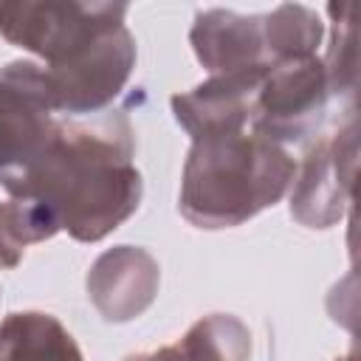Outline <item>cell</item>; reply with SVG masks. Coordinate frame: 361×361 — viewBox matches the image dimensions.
<instances>
[{
    "instance_id": "4",
    "label": "cell",
    "mask_w": 361,
    "mask_h": 361,
    "mask_svg": "<svg viewBox=\"0 0 361 361\" xmlns=\"http://www.w3.org/2000/svg\"><path fill=\"white\" fill-rule=\"evenodd\" d=\"M135 68V37L127 25L102 34L65 62L42 65L45 96L54 113L87 118L113 104Z\"/></svg>"
},
{
    "instance_id": "9",
    "label": "cell",
    "mask_w": 361,
    "mask_h": 361,
    "mask_svg": "<svg viewBox=\"0 0 361 361\" xmlns=\"http://www.w3.org/2000/svg\"><path fill=\"white\" fill-rule=\"evenodd\" d=\"M161 288L158 259L138 245H116L87 271V299L110 324H124L149 310Z\"/></svg>"
},
{
    "instance_id": "17",
    "label": "cell",
    "mask_w": 361,
    "mask_h": 361,
    "mask_svg": "<svg viewBox=\"0 0 361 361\" xmlns=\"http://www.w3.org/2000/svg\"><path fill=\"white\" fill-rule=\"evenodd\" d=\"M338 361H350V358H338Z\"/></svg>"
},
{
    "instance_id": "1",
    "label": "cell",
    "mask_w": 361,
    "mask_h": 361,
    "mask_svg": "<svg viewBox=\"0 0 361 361\" xmlns=\"http://www.w3.org/2000/svg\"><path fill=\"white\" fill-rule=\"evenodd\" d=\"M135 130L124 110L59 118L51 144L25 169L0 178L11 197L45 203L79 243H99L141 203Z\"/></svg>"
},
{
    "instance_id": "15",
    "label": "cell",
    "mask_w": 361,
    "mask_h": 361,
    "mask_svg": "<svg viewBox=\"0 0 361 361\" xmlns=\"http://www.w3.org/2000/svg\"><path fill=\"white\" fill-rule=\"evenodd\" d=\"M333 17V34L327 54L322 56L330 96L336 99H353L355 96V79H358V48H355V23H353V3L327 6Z\"/></svg>"
},
{
    "instance_id": "7",
    "label": "cell",
    "mask_w": 361,
    "mask_h": 361,
    "mask_svg": "<svg viewBox=\"0 0 361 361\" xmlns=\"http://www.w3.org/2000/svg\"><path fill=\"white\" fill-rule=\"evenodd\" d=\"M42 65L14 59L0 68V178L34 164L56 133Z\"/></svg>"
},
{
    "instance_id": "10",
    "label": "cell",
    "mask_w": 361,
    "mask_h": 361,
    "mask_svg": "<svg viewBox=\"0 0 361 361\" xmlns=\"http://www.w3.org/2000/svg\"><path fill=\"white\" fill-rule=\"evenodd\" d=\"M189 42L197 62L212 73H234L245 68H268L262 42V17L237 14L231 8H203L195 14Z\"/></svg>"
},
{
    "instance_id": "8",
    "label": "cell",
    "mask_w": 361,
    "mask_h": 361,
    "mask_svg": "<svg viewBox=\"0 0 361 361\" xmlns=\"http://www.w3.org/2000/svg\"><path fill=\"white\" fill-rule=\"evenodd\" d=\"M265 71L268 68L217 73L186 93H175L169 102L175 121L192 135V141L245 133Z\"/></svg>"
},
{
    "instance_id": "16",
    "label": "cell",
    "mask_w": 361,
    "mask_h": 361,
    "mask_svg": "<svg viewBox=\"0 0 361 361\" xmlns=\"http://www.w3.org/2000/svg\"><path fill=\"white\" fill-rule=\"evenodd\" d=\"M124 361H186V358H183V353L178 350V344H172V347H161V350H152V353L127 355Z\"/></svg>"
},
{
    "instance_id": "12",
    "label": "cell",
    "mask_w": 361,
    "mask_h": 361,
    "mask_svg": "<svg viewBox=\"0 0 361 361\" xmlns=\"http://www.w3.org/2000/svg\"><path fill=\"white\" fill-rule=\"evenodd\" d=\"M322 39V17L302 3H282L271 14H262V42L268 65L316 56Z\"/></svg>"
},
{
    "instance_id": "2",
    "label": "cell",
    "mask_w": 361,
    "mask_h": 361,
    "mask_svg": "<svg viewBox=\"0 0 361 361\" xmlns=\"http://www.w3.org/2000/svg\"><path fill=\"white\" fill-rule=\"evenodd\" d=\"M293 175L288 149L257 133L192 141L178 209L195 228H234L279 203Z\"/></svg>"
},
{
    "instance_id": "13",
    "label": "cell",
    "mask_w": 361,
    "mask_h": 361,
    "mask_svg": "<svg viewBox=\"0 0 361 361\" xmlns=\"http://www.w3.org/2000/svg\"><path fill=\"white\" fill-rule=\"evenodd\" d=\"M62 231L56 214L37 200L11 197L0 203V268L20 265L28 245L51 240Z\"/></svg>"
},
{
    "instance_id": "5",
    "label": "cell",
    "mask_w": 361,
    "mask_h": 361,
    "mask_svg": "<svg viewBox=\"0 0 361 361\" xmlns=\"http://www.w3.org/2000/svg\"><path fill=\"white\" fill-rule=\"evenodd\" d=\"M327 102L330 87L319 54L268 65L254 99V113L248 121L251 133L279 147L302 144L319 130L327 113Z\"/></svg>"
},
{
    "instance_id": "11",
    "label": "cell",
    "mask_w": 361,
    "mask_h": 361,
    "mask_svg": "<svg viewBox=\"0 0 361 361\" xmlns=\"http://www.w3.org/2000/svg\"><path fill=\"white\" fill-rule=\"evenodd\" d=\"M0 361H85L59 319L39 310L11 313L0 322Z\"/></svg>"
},
{
    "instance_id": "3",
    "label": "cell",
    "mask_w": 361,
    "mask_h": 361,
    "mask_svg": "<svg viewBox=\"0 0 361 361\" xmlns=\"http://www.w3.org/2000/svg\"><path fill=\"white\" fill-rule=\"evenodd\" d=\"M127 3H79V0H23L0 3V34L56 65L96 42L102 34L124 25Z\"/></svg>"
},
{
    "instance_id": "6",
    "label": "cell",
    "mask_w": 361,
    "mask_h": 361,
    "mask_svg": "<svg viewBox=\"0 0 361 361\" xmlns=\"http://www.w3.org/2000/svg\"><path fill=\"white\" fill-rule=\"evenodd\" d=\"M355 164H358V127L350 110L347 121L333 135L319 138L307 149L299 175H293L290 217L307 228L336 226L353 200Z\"/></svg>"
},
{
    "instance_id": "14",
    "label": "cell",
    "mask_w": 361,
    "mask_h": 361,
    "mask_svg": "<svg viewBox=\"0 0 361 361\" xmlns=\"http://www.w3.org/2000/svg\"><path fill=\"white\" fill-rule=\"evenodd\" d=\"M178 350L186 361H251V333L228 313H212L195 322Z\"/></svg>"
}]
</instances>
